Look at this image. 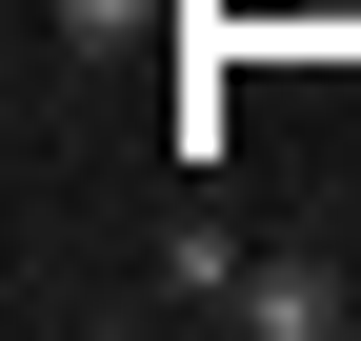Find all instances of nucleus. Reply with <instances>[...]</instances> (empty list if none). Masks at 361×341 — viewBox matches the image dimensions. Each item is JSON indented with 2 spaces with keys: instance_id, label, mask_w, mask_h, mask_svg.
Masks as SVG:
<instances>
[{
  "instance_id": "nucleus-1",
  "label": "nucleus",
  "mask_w": 361,
  "mask_h": 341,
  "mask_svg": "<svg viewBox=\"0 0 361 341\" xmlns=\"http://www.w3.org/2000/svg\"><path fill=\"white\" fill-rule=\"evenodd\" d=\"M241 341H341V261H241Z\"/></svg>"
},
{
  "instance_id": "nucleus-2",
  "label": "nucleus",
  "mask_w": 361,
  "mask_h": 341,
  "mask_svg": "<svg viewBox=\"0 0 361 341\" xmlns=\"http://www.w3.org/2000/svg\"><path fill=\"white\" fill-rule=\"evenodd\" d=\"M161 302H201V321H221V302H241V241H221V221H180V241H161Z\"/></svg>"
},
{
  "instance_id": "nucleus-3",
  "label": "nucleus",
  "mask_w": 361,
  "mask_h": 341,
  "mask_svg": "<svg viewBox=\"0 0 361 341\" xmlns=\"http://www.w3.org/2000/svg\"><path fill=\"white\" fill-rule=\"evenodd\" d=\"M40 20H61L80 61H121V40H141V20H180V0H40Z\"/></svg>"
}]
</instances>
